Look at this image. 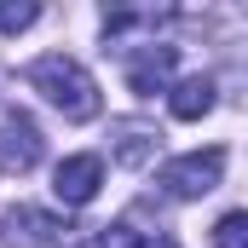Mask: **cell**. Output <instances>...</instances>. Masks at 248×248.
<instances>
[{
	"instance_id": "4",
	"label": "cell",
	"mask_w": 248,
	"mask_h": 248,
	"mask_svg": "<svg viewBox=\"0 0 248 248\" xmlns=\"http://www.w3.org/2000/svg\"><path fill=\"white\" fill-rule=\"evenodd\" d=\"M41 150H46V139H41L35 116L6 110V122H0V173H29L41 162Z\"/></svg>"
},
{
	"instance_id": "9",
	"label": "cell",
	"mask_w": 248,
	"mask_h": 248,
	"mask_svg": "<svg viewBox=\"0 0 248 248\" xmlns=\"http://www.w3.org/2000/svg\"><path fill=\"white\" fill-rule=\"evenodd\" d=\"M35 17H41L35 0H0V35H17V29H29Z\"/></svg>"
},
{
	"instance_id": "3",
	"label": "cell",
	"mask_w": 248,
	"mask_h": 248,
	"mask_svg": "<svg viewBox=\"0 0 248 248\" xmlns=\"http://www.w3.org/2000/svg\"><path fill=\"white\" fill-rule=\"evenodd\" d=\"M98 185H104V156H93V150L63 156L58 168H52V196H58L63 208H87L98 196Z\"/></svg>"
},
{
	"instance_id": "6",
	"label": "cell",
	"mask_w": 248,
	"mask_h": 248,
	"mask_svg": "<svg viewBox=\"0 0 248 248\" xmlns=\"http://www.w3.org/2000/svg\"><path fill=\"white\" fill-rule=\"evenodd\" d=\"M63 237V225L46 208H6L0 214V243L6 248H52Z\"/></svg>"
},
{
	"instance_id": "7",
	"label": "cell",
	"mask_w": 248,
	"mask_h": 248,
	"mask_svg": "<svg viewBox=\"0 0 248 248\" xmlns=\"http://www.w3.org/2000/svg\"><path fill=\"white\" fill-rule=\"evenodd\" d=\"M168 110H173L179 122H196V116H208V110H214V75H185V81L168 93Z\"/></svg>"
},
{
	"instance_id": "5",
	"label": "cell",
	"mask_w": 248,
	"mask_h": 248,
	"mask_svg": "<svg viewBox=\"0 0 248 248\" xmlns=\"http://www.w3.org/2000/svg\"><path fill=\"white\" fill-rule=\"evenodd\" d=\"M173 58H179V46H168V41L127 46V87H133L139 98H156V93L168 87V75H173Z\"/></svg>"
},
{
	"instance_id": "1",
	"label": "cell",
	"mask_w": 248,
	"mask_h": 248,
	"mask_svg": "<svg viewBox=\"0 0 248 248\" xmlns=\"http://www.w3.org/2000/svg\"><path fill=\"white\" fill-rule=\"evenodd\" d=\"M23 75H29L35 93H46V104L58 110L63 122H93L98 116V81L69 58V52H46V58L29 63Z\"/></svg>"
},
{
	"instance_id": "10",
	"label": "cell",
	"mask_w": 248,
	"mask_h": 248,
	"mask_svg": "<svg viewBox=\"0 0 248 248\" xmlns=\"http://www.w3.org/2000/svg\"><path fill=\"white\" fill-rule=\"evenodd\" d=\"M214 248H248V214H225L214 225Z\"/></svg>"
},
{
	"instance_id": "8",
	"label": "cell",
	"mask_w": 248,
	"mask_h": 248,
	"mask_svg": "<svg viewBox=\"0 0 248 248\" xmlns=\"http://www.w3.org/2000/svg\"><path fill=\"white\" fill-rule=\"evenodd\" d=\"M150 150H156V133L150 127H122V144H116V156H122L127 168H139V162H150Z\"/></svg>"
},
{
	"instance_id": "11",
	"label": "cell",
	"mask_w": 248,
	"mask_h": 248,
	"mask_svg": "<svg viewBox=\"0 0 248 248\" xmlns=\"http://www.w3.org/2000/svg\"><path fill=\"white\" fill-rule=\"evenodd\" d=\"M116 248H179L168 231H133V225H116Z\"/></svg>"
},
{
	"instance_id": "2",
	"label": "cell",
	"mask_w": 248,
	"mask_h": 248,
	"mask_svg": "<svg viewBox=\"0 0 248 248\" xmlns=\"http://www.w3.org/2000/svg\"><path fill=\"white\" fill-rule=\"evenodd\" d=\"M219 173H225V150H190V156H173L162 173H156V185L168 190V196H208V190L219 185Z\"/></svg>"
}]
</instances>
